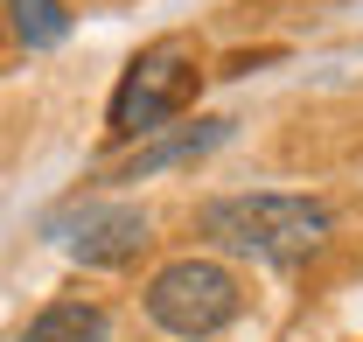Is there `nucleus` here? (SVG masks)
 Segmentation results:
<instances>
[{
  "label": "nucleus",
  "mask_w": 363,
  "mask_h": 342,
  "mask_svg": "<svg viewBox=\"0 0 363 342\" xmlns=\"http://www.w3.org/2000/svg\"><path fill=\"white\" fill-rule=\"evenodd\" d=\"M224 140H230V119H196V126L140 147L133 161L119 168V182H147V175H161V168H182V161H196V154H210V147H224Z\"/></svg>",
  "instance_id": "obj_5"
},
{
  "label": "nucleus",
  "mask_w": 363,
  "mask_h": 342,
  "mask_svg": "<svg viewBox=\"0 0 363 342\" xmlns=\"http://www.w3.org/2000/svg\"><path fill=\"white\" fill-rule=\"evenodd\" d=\"M196 84H203V70H196V43H182V35L147 43L133 63H126L119 91H112L105 133H112V140H147V133H161L182 105L196 98Z\"/></svg>",
  "instance_id": "obj_2"
},
{
  "label": "nucleus",
  "mask_w": 363,
  "mask_h": 342,
  "mask_svg": "<svg viewBox=\"0 0 363 342\" xmlns=\"http://www.w3.org/2000/svg\"><path fill=\"white\" fill-rule=\"evenodd\" d=\"M147 210L140 203H84L77 216L56 224V245L77 258L84 272H112V265H133L147 252Z\"/></svg>",
  "instance_id": "obj_4"
},
{
  "label": "nucleus",
  "mask_w": 363,
  "mask_h": 342,
  "mask_svg": "<svg viewBox=\"0 0 363 342\" xmlns=\"http://www.w3.org/2000/svg\"><path fill=\"white\" fill-rule=\"evenodd\" d=\"M196 231L217 245V252L238 258H266V265H294L328 245L335 216L315 196H279V189H259V196H217L196 210Z\"/></svg>",
  "instance_id": "obj_1"
},
{
  "label": "nucleus",
  "mask_w": 363,
  "mask_h": 342,
  "mask_svg": "<svg viewBox=\"0 0 363 342\" xmlns=\"http://www.w3.org/2000/svg\"><path fill=\"white\" fill-rule=\"evenodd\" d=\"M245 307V287L238 272L217 265V258H168L154 280H147V321L175 342H210L224 336Z\"/></svg>",
  "instance_id": "obj_3"
},
{
  "label": "nucleus",
  "mask_w": 363,
  "mask_h": 342,
  "mask_svg": "<svg viewBox=\"0 0 363 342\" xmlns=\"http://www.w3.org/2000/svg\"><path fill=\"white\" fill-rule=\"evenodd\" d=\"M7 14H14V35L28 49H56L70 35V14H63V0H7Z\"/></svg>",
  "instance_id": "obj_7"
},
{
  "label": "nucleus",
  "mask_w": 363,
  "mask_h": 342,
  "mask_svg": "<svg viewBox=\"0 0 363 342\" xmlns=\"http://www.w3.org/2000/svg\"><path fill=\"white\" fill-rule=\"evenodd\" d=\"M21 342H112V314L84 294H63L21 329Z\"/></svg>",
  "instance_id": "obj_6"
}]
</instances>
